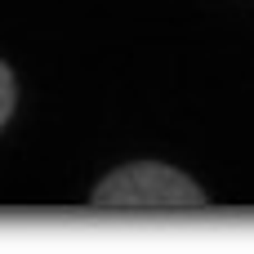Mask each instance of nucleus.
Wrapping results in <instances>:
<instances>
[{
	"mask_svg": "<svg viewBox=\"0 0 254 254\" xmlns=\"http://www.w3.org/2000/svg\"><path fill=\"white\" fill-rule=\"evenodd\" d=\"M94 205L98 210H205V192L188 174L161 161H138L107 174L94 188Z\"/></svg>",
	"mask_w": 254,
	"mask_h": 254,
	"instance_id": "f257e3e1",
	"label": "nucleus"
},
{
	"mask_svg": "<svg viewBox=\"0 0 254 254\" xmlns=\"http://www.w3.org/2000/svg\"><path fill=\"white\" fill-rule=\"evenodd\" d=\"M9 112H13V76H9V67L0 63V125L9 121Z\"/></svg>",
	"mask_w": 254,
	"mask_h": 254,
	"instance_id": "f03ea898",
	"label": "nucleus"
}]
</instances>
